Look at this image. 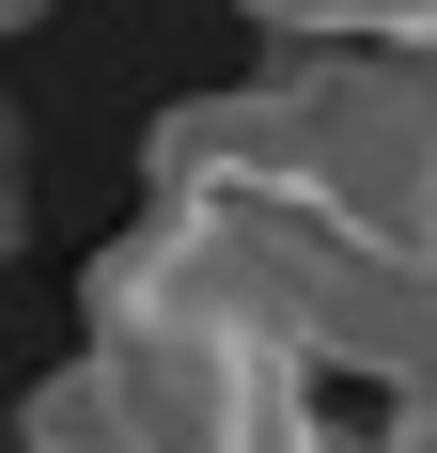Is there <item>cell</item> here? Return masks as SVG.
Segmentation results:
<instances>
[{
	"instance_id": "obj_3",
	"label": "cell",
	"mask_w": 437,
	"mask_h": 453,
	"mask_svg": "<svg viewBox=\"0 0 437 453\" xmlns=\"http://www.w3.org/2000/svg\"><path fill=\"white\" fill-rule=\"evenodd\" d=\"M391 453H437V360H422V375L391 391Z\"/></svg>"
},
{
	"instance_id": "obj_4",
	"label": "cell",
	"mask_w": 437,
	"mask_h": 453,
	"mask_svg": "<svg viewBox=\"0 0 437 453\" xmlns=\"http://www.w3.org/2000/svg\"><path fill=\"white\" fill-rule=\"evenodd\" d=\"M16 219H32V173H16V126H0V250H16Z\"/></svg>"
},
{
	"instance_id": "obj_1",
	"label": "cell",
	"mask_w": 437,
	"mask_h": 453,
	"mask_svg": "<svg viewBox=\"0 0 437 453\" xmlns=\"http://www.w3.org/2000/svg\"><path fill=\"white\" fill-rule=\"evenodd\" d=\"M141 173L157 188H281V203L375 234L391 266L437 281V63L422 47H297L250 94H188Z\"/></svg>"
},
{
	"instance_id": "obj_2",
	"label": "cell",
	"mask_w": 437,
	"mask_h": 453,
	"mask_svg": "<svg viewBox=\"0 0 437 453\" xmlns=\"http://www.w3.org/2000/svg\"><path fill=\"white\" fill-rule=\"evenodd\" d=\"M281 47H437V0H234Z\"/></svg>"
}]
</instances>
